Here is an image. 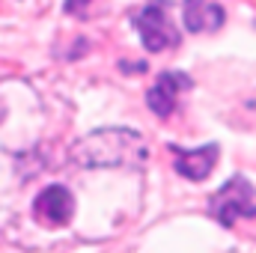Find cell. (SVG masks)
<instances>
[{"mask_svg":"<svg viewBox=\"0 0 256 253\" xmlns=\"http://www.w3.org/2000/svg\"><path fill=\"white\" fill-rule=\"evenodd\" d=\"M146 158V140L128 128H102L72 146V161L80 167H140Z\"/></svg>","mask_w":256,"mask_h":253,"instance_id":"1","label":"cell"},{"mask_svg":"<svg viewBox=\"0 0 256 253\" xmlns=\"http://www.w3.org/2000/svg\"><path fill=\"white\" fill-rule=\"evenodd\" d=\"M208 212L220 226H232L238 218H254L256 202H254V185L244 176H232L224 188L208 200Z\"/></svg>","mask_w":256,"mask_h":253,"instance_id":"2","label":"cell"},{"mask_svg":"<svg viewBox=\"0 0 256 253\" xmlns=\"http://www.w3.org/2000/svg\"><path fill=\"white\" fill-rule=\"evenodd\" d=\"M134 27H137L140 39H143V48L152 51V54L179 45V33H176V27L170 24V18H167V12H164L161 3L143 6V9L134 15Z\"/></svg>","mask_w":256,"mask_h":253,"instance_id":"3","label":"cell"},{"mask_svg":"<svg viewBox=\"0 0 256 253\" xmlns=\"http://www.w3.org/2000/svg\"><path fill=\"white\" fill-rule=\"evenodd\" d=\"M33 214L45 226H63L74 218V196L63 185H48L33 200Z\"/></svg>","mask_w":256,"mask_h":253,"instance_id":"4","label":"cell"},{"mask_svg":"<svg viewBox=\"0 0 256 253\" xmlns=\"http://www.w3.org/2000/svg\"><path fill=\"white\" fill-rule=\"evenodd\" d=\"M188 86H191V80H188V74H182V72H164V74H158V80H155L152 90L146 92L149 110L158 114V116H170V114L176 110V96H179V90H188Z\"/></svg>","mask_w":256,"mask_h":253,"instance_id":"5","label":"cell"},{"mask_svg":"<svg viewBox=\"0 0 256 253\" xmlns=\"http://www.w3.org/2000/svg\"><path fill=\"white\" fill-rule=\"evenodd\" d=\"M173 152H176V161H173L176 173H182L191 182H202L218 164V146L214 143H208L202 149H173Z\"/></svg>","mask_w":256,"mask_h":253,"instance_id":"6","label":"cell"},{"mask_svg":"<svg viewBox=\"0 0 256 253\" xmlns=\"http://www.w3.org/2000/svg\"><path fill=\"white\" fill-rule=\"evenodd\" d=\"M182 18L191 33H214L224 24V6L212 0H185L182 3Z\"/></svg>","mask_w":256,"mask_h":253,"instance_id":"7","label":"cell"},{"mask_svg":"<svg viewBox=\"0 0 256 253\" xmlns=\"http://www.w3.org/2000/svg\"><path fill=\"white\" fill-rule=\"evenodd\" d=\"M155 3H161V6H176V3H185V0H155Z\"/></svg>","mask_w":256,"mask_h":253,"instance_id":"8","label":"cell"}]
</instances>
